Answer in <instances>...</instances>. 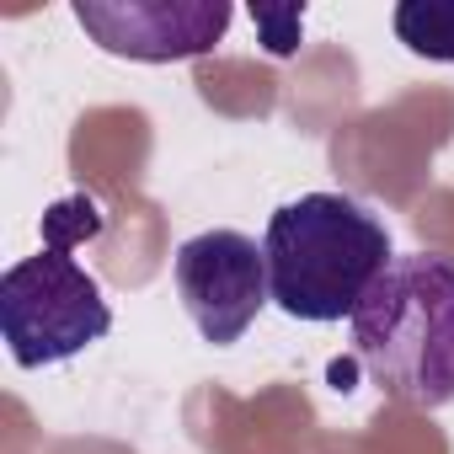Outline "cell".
I'll use <instances>...</instances> for the list:
<instances>
[{
  "instance_id": "cell-1",
  "label": "cell",
  "mask_w": 454,
  "mask_h": 454,
  "mask_svg": "<svg viewBox=\"0 0 454 454\" xmlns=\"http://www.w3.org/2000/svg\"><path fill=\"white\" fill-rule=\"evenodd\" d=\"M348 326L353 358L390 401L422 411L454 401V257H390V268L369 284Z\"/></svg>"
},
{
  "instance_id": "cell-2",
  "label": "cell",
  "mask_w": 454,
  "mask_h": 454,
  "mask_svg": "<svg viewBox=\"0 0 454 454\" xmlns=\"http://www.w3.org/2000/svg\"><path fill=\"white\" fill-rule=\"evenodd\" d=\"M262 257L273 305L294 321L326 326L353 316L369 284L390 268V231L348 192H300L273 208Z\"/></svg>"
},
{
  "instance_id": "cell-3",
  "label": "cell",
  "mask_w": 454,
  "mask_h": 454,
  "mask_svg": "<svg viewBox=\"0 0 454 454\" xmlns=\"http://www.w3.org/2000/svg\"><path fill=\"white\" fill-rule=\"evenodd\" d=\"M102 231V214L86 192L59 198L43 214V252L22 257L0 278V332L17 369H49L113 332L102 284L70 257L81 236Z\"/></svg>"
},
{
  "instance_id": "cell-4",
  "label": "cell",
  "mask_w": 454,
  "mask_h": 454,
  "mask_svg": "<svg viewBox=\"0 0 454 454\" xmlns=\"http://www.w3.org/2000/svg\"><path fill=\"white\" fill-rule=\"evenodd\" d=\"M176 294L187 321L198 326L203 342L231 348L252 332L262 305H273L268 289V257L252 236L241 231H203L176 247Z\"/></svg>"
},
{
  "instance_id": "cell-5",
  "label": "cell",
  "mask_w": 454,
  "mask_h": 454,
  "mask_svg": "<svg viewBox=\"0 0 454 454\" xmlns=\"http://www.w3.org/2000/svg\"><path fill=\"white\" fill-rule=\"evenodd\" d=\"M75 22L102 54L171 65L219 49L236 12L224 0H75Z\"/></svg>"
},
{
  "instance_id": "cell-6",
  "label": "cell",
  "mask_w": 454,
  "mask_h": 454,
  "mask_svg": "<svg viewBox=\"0 0 454 454\" xmlns=\"http://www.w3.org/2000/svg\"><path fill=\"white\" fill-rule=\"evenodd\" d=\"M390 27L417 59L454 65V0H401Z\"/></svg>"
},
{
  "instance_id": "cell-7",
  "label": "cell",
  "mask_w": 454,
  "mask_h": 454,
  "mask_svg": "<svg viewBox=\"0 0 454 454\" xmlns=\"http://www.w3.org/2000/svg\"><path fill=\"white\" fill-rule=\"evenodd\" d=\"M257 33L268 38V54L289 59L300 49V22H305V6H284V12H252Z\"/></svg>"
}]
</instances>
